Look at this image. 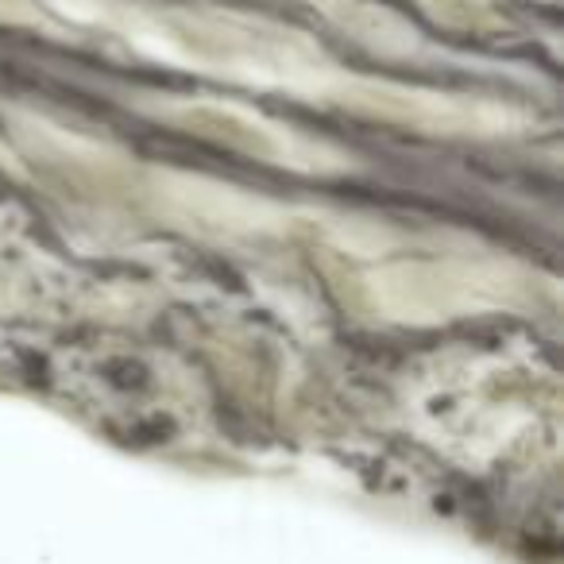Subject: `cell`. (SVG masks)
<instances>
[{
	"label": "cell",
	"mask_w": 564,
	"mask_h": 564,
	"mask_svg": "<svg viewBox=\"0 0 564 564\" xmlns=\"http://www.w3.org/2000/svg\"><path fill=\"white\" fill-rule=\"evenodd\" d=\"M166 117H178L189 132L202 135H217L228 148H248L256 155L271 159V163H291V166H306V171H317V166H337L329 163L325 148H314L306 140H294V135H282L279 128L263 124L259 117H248L240 109H220V105H209V109H171Z\"/></svg>",
	"instance_id": "cell-1"
}]
</instances>
